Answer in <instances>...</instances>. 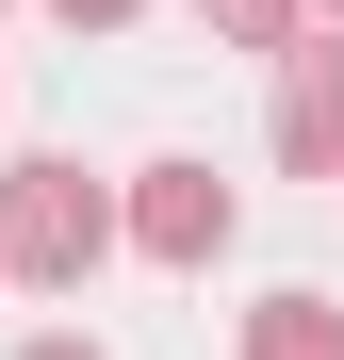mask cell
Segmentation results:
<instances>
[{"instance_id": "7", "label": "cell", "mask_w": 344, "mask_h": 360, "mask_svg": "<svg viewBox=\"0 0 344 360\" xmlns=\"http://www.w3.org/2000/svg\"><path fill=\"white\" fill-rule=\"evenodd\" d=\"M17 360H98V344H82V328H49V344H17Z\"/></svg>"}, {"instance_id": "1", "label": "cell", "mask_w": 344, "mask_h": 360, "mask_svg": "<svg viewBox=\"0 0 344 360\" xmlns=\"http://www.w3.org/2000/svg\"><path fill=\"white\" fill-rule=\"evenodd\" d=\"M115 262V180H82V164H0V278H33V295H82Z\"/></svg>"}, {"instance_id": "8", "label": "cell", "mask_w": 344, "mask_h": 360, "mask_svg": "<svg viewBox=\"0 0 344 360\" xmlns=\"http://www.w3.org/2000/svg\"><path fill=\"white\" fill-rule=\"evenodd\" d=\"M312 33H344V0H312Z\"/></svg>"}, {"instance_id": "6", "label": "cell", "mask_w": 344, "mask_h": 360, "mask_svg": "<svg viewBox=\"0 0 344 360\" xmlns=\"http://www.w3.org/2000/svg\"><path fill=\"white\" fill-rule=\"evenodd\" d=\"M49 17H66V33H132L148 0H49Z\"/></svg>"}, {"instance_id": "5", "label": "cell", "mask_w": 344, "mask_h": 360, "mask_svg": "<svg viewBox=\"0 0 344 360\" xmlns=\"http://www.w3.org/2000/svg\"><path fill=\"white\" fill-rule=\"evenodd\" d=\"M197 17H213V49H262V66H279V49L312 33V0H197Z\"/></svg>"}, {"instance_id": "2", "label": "cell", "mask_w": 344, "mask_h": 360, "mask_svg": "<svg viewBox=\"0 0 344 360\" xmlns=\"http://www.w3.org/2000/svg\"><path fill=\"white\" fill-rule=\"evenodd\" d=\"M229 229H246V197H229L213 164H132V197H115V246L164 262V278H213Z\"/></svg>"}, {"instance_id": "3", "label": "cell", "mask_w": 344, "mask_h": 360, "mask_svg": "<svg viewBox=\"0 0 344 360\" xmlns=\"http://www.w3.org/2000/svg\"><path fill=\"white\" fill-rule=\"evenodd\" d=\"M279 164H295V180H344V33H295V49H279Z\"/></svg>"}, {"instance_id": "4", "label": "cell", "mask_w": 344, "mask_h": 360, "mask_svg": "<svg viewBox=\"0 0 344 360\" xmlns=\"http://www.w3.org/2000/svg\"><path fill=\"white\" fill-rule=\"evenodd\" d=\"M246 360H344V311H328V295H262V311H246Z\"/></svg>"}]
</instances>
